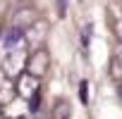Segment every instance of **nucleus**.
Returning a JSON list of instances; mask_svg holds the SVG:
<instances>
[{"instance_id":"6","label":"nucleus","mask_w":122,"mask_h":119,"mask_svg":"<svg viewBox=\"0 0 122 119\" xmlns=\"http://www.w3.org/2000/svg\"><path fill=\"white\" fill-rule=\"evenodd\" d=\"M15 86H7V88H0V107L3 105H10L12 100H15Z\"/></svg>"},{"instance_id":"9","label":"nucleus","mask_w":122,"mask_h":119,"mask_svg":"<svg viewBox=\"0 0 122 119\" xmlns=\"http://www.w3.org/2000/svg\"><path fill=\"white\" fill-rule=\"evenodd\" d=\"M38 102H41V93H38V95H34V98L29 100V107H31V112H36V110H38Z\"/></svg>"},{"instance_id":"2","label":"nucleus","mask_w":122,"mask_h":119,"mask_svg":"<svg viewBox=\"0 0 122 119\" xmlns=\"http://www.w3.org/2000/svg\"><path fill=\"white\" fill-rule=\"evenodd\" d=\"M48 69H50V52H48L46 48H36V50L26 57V62H24V72H29V74L36 76V79L46 76Z\"/></svg>"},{"instance_id":"10","label":"nucleus","mask_w":122,"mask_h":119,"mask_svg":"<svg viewBox=\"0 0 122 119\" xmlns=\"http://www.w3.org/2000/svg\"><path fill=\"white\" fill-rule=\"evenodd\" d=\"M120 95H122V83H120Z\"/></svg>"},{"instance_id":"8","label":"nucleus","mask_w":122,"mask_h":119,"mask_svg":"<svg viewBox=\"0 0 122 119\" xmlns=\"http://www.w3.org/2000/svg\"><path fill=\"white\" fill-rule=\"evenodd\" d=\"M57 14H60V17L67 14V0H57Z\"/></svg>"},{"instance_id":"7","label":"nucleus","mask_w":122,"mask_h":119,"mask_svg":"<svg viewBox=\"0 0 122 119\" xmlns=\"http://www.w3.org/2000/svg\"><path fill=\"white\" fill-rule=\"evenodd\" d=\"M79 95H81V102H84V105H89V91H86V81H81V83H79Z\"/></svg>"},{"instance_id":"5","label":"nucleus","mask_w":122,"mask_h":119,"mask_svg":"<svg viewBox=\"0 0 122 119\" xmlns=\"http://www.w3.org/2000/svg\"><path fill=\"white\" fill-rule=\"evenodd\" d=\"M112 76H117V79H122V45L115 50V55H112Z\"/></svg>"},{"instance_id":"4","label":"nucleus","mask_w":122,"mask_h":119,"mask_svg":"<svg viewBox=\"0 0 122 119\" xmlns=\"http://www.w3.org/2000/svg\"><path fill=\"white\" fill-rule=\"evenodd\" d=\"M50 117H53V119H70V117H72V105H70L65 98H57L55 105H53Z\"/></svg>"},{"instance_id":"1","label":"nucleus","mask_w":122,"mask_h":119,"mask_svg":"<svg viewBox=\"0 0 122 119\" xmlns=\"http://www.w3.org/2000/svg\"><path fill=\"white\" fill-rule=\"evenodd\" d=\"M24 62H26V57H24V43L7 48V52L3 57V72H5V76L17 79L24 72Z\"/></svg>"},{"instance_id":"11","label":"nucleus","mask_w":122,"mask_h":119,"mask_svg":"<svg viewBox=\"0 0 122 119\" xmlns=\"http://www.w3.org/2000/svg\"><path fill=\"white\" fill-rule=\"evenodd\" d=\"M0 119H5V117H3V112H0Z\"/></svg>"},{"instance_id":"3","label":"nucleus","mask_w":122,"mask_h":119,"mask_svg":"<svg viewBox=\"0 0 122 119\" xmlns=\"http://www.w3.org/2000/svg\"><path fill=\"white\" fill-rule=\"evenodd\" d=\"M38 79L36 76H31L29 72H22L19 76H17V81H15V93L19 95V98H24V100H31L34 95H38Z\"/></svg>"}]
</instances>
